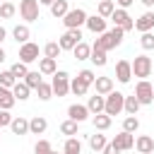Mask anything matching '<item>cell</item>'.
<instances>
[{
	"instance_id": "c3c4849f",
	"label": "cell",
	"mask_w": 154,
	"mask_h": 154,
	"mask_svg": "<svg viewBox=\"0 0 154 154\" xmlns=\"http://www.w3.org/2000/svg\"><path fill=\"white\" fill-rule=\"evenodd\" d=\"M5 38H7V29H5V26H0V46H2V41H5Z\"/></svg>"
},
{
	"instance_id": "681fc988",
	"label": "cell",
	"mask_w": 154,
	"mask_h": 154,
	"mask_svg": "<svg viewBox=\"0 0 154 154\" xmlns=\"http://www.w3.org/2000/svg\"><path fill=\"white\" fill-rule=\"evenodd\" d=\"M53 2H55V0H38V5H46V7H51Z\"/></svg>"
},
{
	"instance_id": "5bb4252c",
	"label": "cell",
	"mask_w": 154,
	"mask_h": 154,
	"mask_svg": "<svg viewBox=\"0 0 154 154\" xmlns=\"http://www.w3.org/2000/svg\"><path fill=\"white\" fill-rule=\"evenodd\" d=\"M84 26H87L91 34H103V31H106V17H101V14H89Z\"/></svg>"
},
{
	"instance_id": "8d00e7d4",
	"label": "cell",
	"mask_w": 154,
	"mask_h": 154,
	"mask_svg": "<svg viewBox=\"0 0 154 154\" xmlns=\"http://www.w3.org/2000/svg\"><path fill=\"white\" fill-rule=\"evenodd\" d=\"M12 75L17 77V79H24L26 77V72H29V67H26V63H22V60H17V63H12Z\"/></svg>"
},
{
	"instance_id": "11a10c76",
	"label": "cell",
	"mask_w": 154,
	"mask_h": 154,
	"mask_svg": "<svg viewBox=\"0 0 154 154\" xmlns=\"http://www.w3.org/2000/svg\"><path fill=\"white\" fill-rule=\"evenodd\" d=\"M96 2H101V0H96Z\"/></svg>"
},
{
	"instance_id": "7c38bea8",
	"label": "cell",
	"mask_w": 154,
	"mask_h": 154,
	"mask_svg": "<svg viewBox=\"0 0 154 154\" xmlns=\"http://www.w3.org/2000/svg\"><path fill=\"white\" fill-rule=\"evenodd\" d=\"M111 142H113L120 152H125V149H132V147H135V135H132V132H128V130H120Z\"/></svg>"
},
{
	"instance_id": "30bf717a",
	"label": "cell",
	"mask_w": 154,
	"mask_h": 154,
	"mask_svg": "<svg viewBox=\"0 0 154 154\" xmlns=\"http://www.w3.org/2000/svg\"><path fill=\"white\" fill-rule=\"evenodd\" d=\"M19 60L22 63H36L38 60V43H34V41H26V43H22L19 46Z\"/></svg>"
},
{
	"instance_id": "44dd1931",
	"label": "cell",
	"mask_w": 154,
	"mask_h": 154,
	"mask_svg": "<svg viewBox=\"0 0 154 154\" xmlns=\"http://www.w3.org/2000/svg\"><path fill=\"white\" fill-rule=\"evenodd\" d=\"M14 103H17V99H14L12 89H7V87H2V84H0V108L10 111V108H12Z\"/></svg>"
},
{
	"instance_id": "d590c367",
	"label": "cell",
	"mask_w": 154,
	"mask_h": 154,
	"mask_svg": "<svg viewBox=\"0 0 154 154\" xmlns=\"http://www.w3.org/2000/svg\"><path fill=\"white\" fill-rule=\"evenodd\" d=\"M77 125H79L77 120L67 118V120H63V123H60V132H63V135H67V137H75V135H77Z\"/></svg>"
},
{
	"instance_id": "ffe728a7",
	"label": "cell",
	"mask_w": 154,
	"mask_h": 154,
	"mask_svg": "<svg viewBox=\"0 0 154 154\" xmlns=\"http://www.w3.org/2000/svg\"><path fill=\"white\" fill-rule=\"evenodd\" d=\"M135 147H137L140 154H152V152H154V140H152L149 135H140V137L135 140Z\"/></svg>"
},
{
	"instance_id": "7dc6e473",
	"label": "cell",
	"mask_w": 154,
	"mask_h": 154,
	"mask_svg": "<svg viewBox=\"0 0 154 154\" xmlns=\"http://www.w3.org/2000/svg\"><path fill=\"white\" fill-rule=\"evenodd\" d=\"M116 2H118V5L123 7V10H128V7H130V5L135 2V0H116Z\"/></svg>"
},
{
	"instance_id": "b9f144b4",
	"label": "cell",
	"mask_w": 154,
	"mask_h": 154,
	"mask_svg": "<svg viewBox=\"0 0 154 154\" xmlns=\"http://www.w3.org/2000/svg\"><path fill=\"white\" fill-rule=\"evenodd\" d=\"M137 128H140V120H137L135 116H128V118L123 120V130H128V132H137Z\"/></svg>"
},
{
	"instance_id": "836d02e7",
	"label": "cell",
	"mask_w": 154,
	"mask_h": 154,
	"mask_svg": "<svg viewBox=\"0 0 154 154\" xmlns=\"http://www.w3.org/2000/svg\"><path fill=\"white\" fill-rule=\"evenodd\" d=\"M113 10H116V2H113V0H101V2H99V10H96V14H101V17L111 19Z\"/></svg>"
},
{
	"instance_id": "e575fe53",
	"label": "cell",
	"mask_w": 154,
	"mask_h": 154,
	"mask_svg": "<svg viewBox=\"0 0 154 154\" xmlns=\"http://www.w3.org/2000/svg\"><path fill=\"white\" fill-rule=\"evenodd\" d=\"M60 53H63V48H60L58 41H48V43L43 46V55H46V58H55V60H58Z\"/></svg>"
},
{
	"instance_id": "2e32d148",
	"label": "cell",
	"mask_w": 154,
	"mask_h": 154,
	"mask_svg": "<svg viewBox=\"0 0 154 154\" xmlns=\"http://www.w3.org/2000/svg\"><path fill=\"white\" fill-rule=\"evenodd\" d=\"M87 108H89V113H91V116L103 113V108H106V96H103V94H94V96H89Z\"/></svg>"
},
{
	"instance_id": "7402d4cb",
	"label": "cell",
	"mask_w": 154,
	"mask_h": 154,
	"mask_svg": "<svg viewBox=\"0 0 154 154\" xmlns=\"http://www.w3.org/2000/svg\"><path fill=\"white\" fill-rule=\"evenodd\" d=\"M12 38L22 46V43H26L29 38H31V31H29V26L26 24H17L14 29H12Z\"/></svg>"
},
{
	"instance_id": "db71d44e",
	"label": "cell",
	"mask_w": 154,
	"mask_h": 154,
	"mask_svg": "<svg viewBox=\"0 0 154 154\" xmlns=\"http://www.w3.org/2000/svg\"><path fill=\"white\" fill-rule=\"evenodd\" d=\"M0 130H2V128H0ZM0 142H2V135H0Z\"/></svg>"
},
{
	"instance_id": "8fae6325",
	"label": "cell",
	"mask_w": 154,
	"mask_h": 154,
	"mask_svg": "<svg viewBox=\"0 0 154 154\" xmlns=\"http://www.w3.org/2000/svg\"><path fill=\"white\" fill-rule=\"evenodd\" d=\"M116 79L120 82V84H128L130 79H132V60H118L116 63Z\"/></svg>"
},
{
	"instance_id": "cb8c5ba5",
	"label": "cell",
	"mask_w": 154,
	"mask_h": 154,
	"mask_svg": "<svg viewBox=\"0 0 154 154\" xmlns=\"http://www.w3.org/2000/svg\"><path fill=\"white\" fill-rule=\"evenodd\" d=\"M70 91H72L75 96H84V94L89 91V84H87V82H84L79 75H77L75 79H70Z\"/></svg>"
},
{
	"instance_id": "8992f818",
	"label": "cell",
	"mask_w": 154,
	"mask_h": 154,
	"mask_svg": "<svg viewBox=\"0 0 154 154\" xmlns=\"http://www.w3.org/2000/svg\"><path fill=\"white\" fill-rule=\"evenodd\" d=\"M111 22H113V26H120L123 31H130V29H135V19L128 14V10H123V7H116L113 10V14H111Z\"/></svg>"
},
{
	"instance_id": "f6af8a7d",
	"label": "cell",
	"mask_w": 154,
	"mask_h": 154,
	"mask_svg": "<svg viewBox=\"0 0 154 154\" xmlns=\"http://www.w3.org/2000/svg\"><path fill=\"white\" fill-rule=\"evenodd\" d=\"M10 123H12V116H10V111L0 108V128H7Z\"/></svg>"
},
{
	"instance_id": "d6a6232c",
	"label": "cell",
	"mask_w": 154,
	"mask_h": 154,
	"mask_svg": "<svg viewBox=\"0 0 154 154\" xmlns=\"http://www.w3.org/2000/svg\"><path fill=\"white\" fill-rule=\"evenodd\" d=\"M140 106H142V103H140V99L132 94V96H125V108H123V111H125L128 116H137Z\"/></svg>"
},
{
	"instance_id": "7bdbcfd3",
	"label": "cell",
	"mask_w": 154,
	"mask_h": 154,
	"mask_svg": "<svg viewBox=\"0 0 154 154\" xmlns=\"http://www.w3.org/2000/svg\"><path fill=\"white\" fill-rule=\"evenodd\" d=\"M53 147H51V142L48 140H38L36 144H34V154H48Z\"/></svg>"
},
{
	"instance_id": "1f68e13d",
	"label": "cell",
	"mask_w": 154,
	"mask_h": 154,
	"mask_svg": "<svg viewBox=\"0 0 154 154\" xmlns=\"http://www.w3.org/2000/svg\"><path fill=\"white\" fill-rule=\"evenodd\" d=\"M67 12H70V7H67V0H55V2L51 5V14H53V17H58V19H63Z\"/></svg>"
},
{
	"instance_id": "603a6c76",
	"label": "cell",
	"mask_w": 154,
	"mask_h": 154,
	"mask_svg": "<svg viewBox=\"0 0 154 154\" xmlns=\"http://www.w3.org/2000/svg\"><path fill=\"white\" fill-rule=\"evenodd\" d=\"M94 89H96V94H111L113 91V77H96V82H94Z\"/></svg>"
},
{
	"instance_id": "e0dca14e",
	"label": "cell",
	"mask_w": 154,
	"mask_h": 154,
	"mask_svg": "<svg viewBox=\"0 0 154 154\" xmlns=\"http://www.w3.org/2000/svg\"><path fill=\"white\" fill-rule=\"evenodd\" d=\"M48 130V120L43 118V116H34L31 120H29V132L31 135H43Z\"/></svg>"
},
{
	"instance_id": "4316f807",
	"label": "cell",
	"mask_w": 154,
	"mask_h": 154,
	"mask_svg": "<svg viewBox=\"0 0 154 154\" xmlns=\"http://www.w3.org/2000/svg\"><path fill=\"white\" fill-rule=\"evenodd\" d=\"M72 55H75L77 60H89V55H91V46L84 43V41H79V43L72 48Z\"/></svg>"
},
{
	"instance_id": "277c9868",
	"label": "cell",
	"mask_w": 154,
	"mask_h": 154,
	"mask_svg": "<svg viewBox=\"0 0 154 154\" xmlns=\"http://www.w3.org/2000/svg\"><path fill=\"white\" fill-rule=\"evenodd\" d=\"M87 12L82 10V7H75V10H70L65 17H63V24H65V29H79V26H84L87 24Z\"/></svg>"
},
{
	"instance_id": "ba28073f",
	"label": "cell",
	"mask_w": 154,
	"mask_h": 154,
	"mask_svg": "<svg viewBox=\"0 0 154 154\" xmlns=\"http://www.w3.org/2000/svg\"><path fill=\"white\" fill-rule=\"evenodd\" d=\"M19 14L24 22L38 19V0H19Z\"/></svg>"
},
{
	"instance_id": "f35d334b",
	"label": "cell",
	"mask_w": 154,
	"mask_h": 154,
	"mask_svg": "<svg viewBox=\"0 0 154 154\" xmlns=\"http://www.w3.org/2000/svg\"><path fill=\"white\" fill-rule=\"evenodd\" d=\"M36 94H38V99H41V101H48V99L53 96V87H51L48 82H41V84H38V89H36Z\"/></svg>"
},
{
	"instance_id": "d6986e66",
	"label": "cell",
	"mask_w": 154,
	"mask_h": 154,
	"mask_svg": "<svg viewBox=\"0 0 154 154\" xmlns=\"http://www.w3.org/2000/svg\"><path fill=\"white\" fill-rule=\"evenodd\" d=\"M10 128H12L14 135H29V120L24 116H14L12 123H10Z\"/></svg>"
},
{
	"instance_id": "f1b7e54d",
	"label": "cell",
	"mask_w": 154,
	"mask_h": 154,
	"mask_svg": "<svg viewBox=\"0 0 154 154\" xmlns=\"http://www.w3.org/2000/svg\"><path fill=\"white\" fill-rule=\"evenodd\" d=\"M108 144V140H106V135H101V132H94V135H89V147L94 149V152H103V147Z\"/></svg>"
},
{
	"instance_id": "ac0fdd59",
	"label": "cell",
	"mask_w": 154,
	"mask_h": 154,
	"mask_svg": "<svg viewBox=\"0 0 154 154\" xmlns=\"http://www.w3.org/2000/svg\"><path fill=\"white\" fill-rule=\"evenodd\" d=\"M38 72L41 75H55L58 72V60L55 58H38Z\"/></svg>"
},
{
	"instance_id": "3957f363",
	"label": "cell",
	"mask_w": 154,
	"mask_h": 154,
	"mask_svg": "<svg viewBox=\"0 0 154 154\" xmlns=\"http://www.w3.org/2000/svg\"><path fill=\"white\" fill-rule=\"evenodd\" d=\"M152 58L149 55H135V60H132V77H140V79H147L149 75H152Z\"/></svg>"
},
{
	"instance_id": "f907efd6",
	"label": "cell",
	"mask_w": 154,
	"mask_h": 154,
	"mask_svg": "<svg viewBox=\"0 0 154 154\" xmlns=\"http://www.w3.org/2000/svg\"><path fill=\"white\" fill-rule=\"evenodd\" d=\"M140 2H142L144 7H154V0H140Z\"/></svg>"
},
{
	"instance_id": "4fadbf2b",
	"label": "cell",
	"mask_w": 154,
	"mask_h": 154,
	"mask_svg": "<svg viewBox=\"0 0 154 154\" xmlns=\"http://www.w3.org/2000/svg\"><path fill=\"white\" fill-rule=\"evenodd\" d=\"M135 29L140 31V34H144V31H154V12H144V14H140L137 19H135Z\"/></svg>"
},
{
	"instance_id": "52a82bcc",
	"label": "cell",
	"mask_w": 154,
	"mask_h": 154,
	"mask_svg": "<svg viewBox=\"0 0 154 154\" xmlns=\"http://www.w3.org/2000/svg\"><path fill=\"white\" fill-rule=\"evenodd\" d=\"M51 87H53V94H55V96H65V94L70 91V75H67L65 70H58V72L53 75Z\"/></svg>"
},
{
	"instance_id": "bcb514c9",
	"label": "cell",
	"mask_w": 154,
	"mask_h": 154,
	"mask_svg": "<svg viewBox=\"0 0 154 154\" xmlns=\"http://www.w3.org/2000/svg\"><path fill=\"white\" fill-rule=\"evenodd\" d=\"M103 154H120V149H118L113 142H108V144L103 147Z\"/></svg>"
},
{
	"instance_id": "83f0119b",
	"label": "cell",
	"mask_w": 154,
	"mask_h": 154,
	"mask_svg": "<svg viewBox=\"0 0 154 154\" xmlns=\"http://www.w3.org/2000/svg\"><path fill=\"white\" fill-rule=\"evenodd\" d=\"M89 60H91L96 67H103V65L108 63V55H106V51H101V48L91 46V55H89Z\"/></svg>"
},
{
	"instance_id": "9a60e30c",
	"label": "cell",
	"mask_w": 154,
	"mask_h": 154,
	"mask_svg": "<svg viewBox=\"0 0 154 154\" xmlns=\"http://www.w3.org/2000/svg\"><path fill=\"white\" fill-rule=\"evenodd\" d=\"M89 116H91V113H89V108H87V106H82V103H72V106L67 108V118H72V120H77V123H84Z\"/></svg>"
},
{
	"instance_id": "816d5d0a",
	"label": "cell",
	"mask_w": 154,
	"mask_h": 154,
	"mask_svg": "<svg viewBox=\"0 0 154 154\" xmlns=\"http://www.w3.org/2000/svg\"><path fill=\"white\" fill-rule=\"evenodd\" d=\"M5 58H7V55H5V51H2V46H0V63H5Z\"/></svg>"
},
{
	"instance_id": "6da1fadb",
	"label": "cell",
	"mask_w": 154,
	"mask_h": 154,
	"mask_svg": "<svg viewBox=\"0 0 154 154\" xmlns=\"http://www.w3.org/2000/svg\"><path fill=\"white\" fill-rule=\"evenodd\" d=\"M123 36H125V31L120 29V26H113L111 31H103V34H99V38L91 43V46H96V48H101V51H113L116 46H120L123 43Z\"/></svg>"
},
{
	"instance_id": "f546056e",
	"label": "cell",
	"mask_w": 154,
	"mask_h": 154,
	"mask_svg": "<svg viewBox=\"0 0 154 154\" xmlns=\"http://www.w3.org/2000/svg\"><path fill=\"white\" fill-rule=\"evenodd\" d=\"M63 154H82V142L77 137H67L63 144Z\"/></svg>"
},
{
	"instance_id": "484cf974",
	"label": "cell",
	"mask_w": 154,
	"mask_h": 154,
	"mask_svg": "<svg viewBox=\"0 0 154 154\" xmlns=\"http://www.w3.org/2000/svg\"><path fill=\"white\" fill-rule=\"evenodd\" d=\"M91 123H94V128H96V130H101V132H103V130H108V128H111L113 118H111L108 113H96V116L91 118Z\"/></svg>"
},
{
	"instance_id": "4dcf8cb0",
	"label": "cell",
	"mask_w": 154,
	"mask_h": 154,
	"mask_svg": "<svg viewBox=\"0 0 154 154\" xmlns=\"http://www.w3.org/2000/svg\"><path fill=\"white\" fill-rule=\"evenodd\" d=\"M24 82L29 84V89H34V91H36V89H38V84L43 82V75H41L38 70H29V72H26V77H24Z\"/></svg>"
},
{
	"instance_id": "6f0895ef",
	"label": "cell",
	"mask_w": 154,
	"mask_h": 154,
	"mask_svg": "<svg viewBox=\"0 0 154 154\" xmlns=\"http://www.w3.org/2000/svg\"><path fill=\"white\" fill-rule=\"evenodd\" d=\"M152 154H154V152H152Z\"/></svg>"
},
{
	"instance_id": "5b68a950",
	"label": "cell",
	"mask_w": 154,
	"mask_h": 154,
	"mask_svg": "<svg viewBox=\"0 0 154 154\" xmlns=\"http://www.w3.org/2000/svg\"><path fill=\"white\" fill-rule=\"evenodd\" d=\"M135 96L140 99L142 106H149V103L154 101V84L147 82V79H140V82L135 84Z\"/></svg>"
},
{
	"instance_id": "ee69618b",
	"label": "cell",
	"mask_w": 154,
	"mask_h": 154,
	"mask_svg": "<svg viewBox=\"0 0 154 154\" xmlns=\"http://www.w3.org/2000/svg\"><path fill=\"white\" fill-rule=\"evenodd\" d=\"M79 77H82V79H84L89 87L96 82V75H94V70H82V72H79Z\"/></svg>"
},
{
	"instance_id": "ab89813d",
	"label": "cell",
	"mask_w": 154,
	"mask_h": 154,
	"mask_svg": "<svg viewBox=\"0 0 154 154\" xmlns=\"http://www.w3.org/2000/svg\"><path fill=\"white\" fill-rule=\"evenodd\" d=\"M14 12H17V7L12 5V0L0 5V19H10V17H14Z\"/></svg>"
},
{
	"instance_id": "9f6ffc18",
	"label": "cell",
	"mask_w": 154,
	"mask_h": 154,
	"mask_svg": "<svg viewBox=\"0 0 154 154\" xmlns=\"http://www.w3.org/2000/svg\"><path fill=\"white\" fill-rule=\"evenodd\" d=\"M137 154H140V152H137Z\"/></svg>"
},
{
	"instance_id": "74e56055",
	"label": "cell",
	"mask_w": 154,
	"mask_h": 154,
	"mask_svg": "<svg viewBox=\"0 0 154 154\" xmlns=\"http://www.w3.org/2000/svg\"><path fill=\"white\" fill-rule=\"evenodd\" d=\"M17 82H19V79H17L14 75H12V70H5V72H0V84H2V87L12 89V87H14Z\"/></svg>"
},
{
	"instance_id": "f5cc1de1",
	"label": "cell",
	"mask_w": 154,
	"mask_h": 154,
	"mask_svg": "<svg viewBox=\"0 0 154 154\" xmlns=\"http://www.w3.org/2000/svg\"><path fill=\"white\" fill-rule=\"evenodd\" d=\"M48 154H58V152H53V149H51V152H48Z\"/></svg>"
},
{
	"instance_id": "d4e9b609",
	"label": "cell",
	"mask_w": 154,
	"mask_h": 154,
	"mask_svg": "<svg viewBox=\"0 0 154 154\" xmlns=\"http://www.w3.org/2000/svg\"><path fill=\"white\" fill-rule=\"evenodd\" d=\"M12 94H14V99H17V101H26V99H29V94H31V89H29V84H26L24 79H19V82L12 87Z\"/></svg>"
},
{
	"instance_id": "9c48e42d",
	"label": "cell",
	"mask_w": 154,
	"mask_h": 154,
	"mask_svg": "<svg viewBox=\"0 0 154 154\" xmlns=\"http://www.w3.org/2000/svg\"><path fill=\"white\" fill-rule=\"evenodd\" d=\"M79 41H82V29H67V31L58 38V43H60L63 51H72Z\"/></svg>"
},
{
	"instance_id": "60d3db41",
	"label": "cell",
	"mask_w": 154,
	"mask_h": 154,
	"mask_svg": "<svg viewBox=\"0 0 154 154\" xmlns=\"http://www.w3.org/2000/svg\"><path fill=\"white\" fill-rule=\"evenodd\" d=\"M140 46H142L144 51H152V48H154V31H144L142 38H140Z\"/></svg>"
},
{
	"instance_id": "7a4b0ae2",
	"label": "cell",
	"mask_w": 154,
	"mask_h": 154,
	"mask_svg": "<svg viewBox=\"0 0 154 154\" xmlns=\"http://www.w3.org/2000/svg\"><path fill=\"white\" fill-rule=\"evenodd\" d=\"M125 108V94L123 91H111V94H106V108H103V113H108L111 118L113 116H118L120 111Z\"/></svg>"
}]
</instances>
